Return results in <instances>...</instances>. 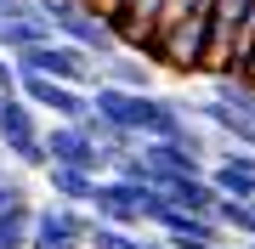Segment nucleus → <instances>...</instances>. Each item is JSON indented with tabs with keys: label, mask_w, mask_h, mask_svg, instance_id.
Wrapping results in <instances>:
<instances>
[{
	"label": "nucleus",
	"mask_w": 255,
	"mask_h": 249,
	"mask_svg": "<svg viewBox=\"0 0 255 249\" xmlns=\"http://www.w3.org/2000/svg\"><path fill=\"white\" fill-rule=\"evenodd\" d=\"M91 249H147V238L136 227H119V221H97L91 227Z\"/></svg>",
	"instance_id": "9b49d317"
},
{
	"label": "nucleus",
	"mask_w": 255,
	"mask_h": 249,
	"mask_svg": "<svg viewBox=\"0 0 255 249\" xmlns=\"http://www.w3.org/2000/svg\"><path fill=\"white\" fill-rule=\"evenodd\" d=\"M0 249H34V204L28 198L0 210Z\"/></svg>",
	"instance_id": "1a4fd4ad"
},
{
	"label": "nucleus",
	"mask_w": 255,
	"mask_h": 249,
	"mask_svg": "<svg viewBox=\"0 0 255 249\" xmlns=\"http://www.w3.org/2000/svg\"><path fill=\"white\" fill-rule=\"evenodd\" d=\"M0 175H6V148H0Z\"/></svg>",
	"instance_id": "dca6fc26"
},
{
	"label": "nucleus",
	"mask_w": 255,
	"mask_h": 249,
	"mask_svg": "<svg viewBox=\"0 0 255 249\" xmlns=\"http://www.w3.org/2000/svg\"><path fill=\"white\" fill-rule=\"evenodd\" d=\"M91 227H97V215L85 204L51 198L34 210V249H91Z\"/></svg>",
	"instance_id": "f257e3e1"
},
{
	"label": "nucleus",
	"mask_w": 255,
	"mask_h": 249,
	"mask_svg": "<svg viewBox=\"0 0 255 249\" xmlns=\"http://www.w3.org/2000/svg\"><path fill=\"white\" fill-rule=\"evenodd\" d=\"M244 74H255V57H250V68H244Z\"/></svg>",
	"instance_id": "f3484780"
},
{
	"label": "nucleus",
	"mask_w": 255,
	"mask_h": 249,
	"mask_svg": "<svg viewBox=\"0 0 255 249\" xmlns=\"http://www.w3.org/2000/svg\"><path fill=\"white\" fill-rule=\"evenodd\" d=\"M159 181H130V175H102L97 181V198H91V215L97 221H119V227H147L142 204Z\"/></svg>",
	"instance_id": "f03ea898"
},
{
	"label": "nucleus",
	"mask_w": 255,
	"mask_h": 249,
	"mask_svg": "<svg viewBox=\"0 0 255 249\" xmlns=\"http://www.w3.org/2000/svg\"><path fill=\"white\" fill-rule=\"evenodd\" d=\"M216 221L227 227V238L238 232V238L250 244V238H255V204H250V198H221V204H216Z\"/></svg>",
	"instance_id": "9d476101"
},
{
	"label": "nucleus",
	"mask_w": 255,
	"mask_h": 249,
	"mask_svg": "<svg viewBox=\"0 0 255 249\" xmlns=\"http://www.w3.org/2000/svg\"><path fill=\"white\" fill-rule=\"evenodd\" d=\"M102 80L125 85V91H153V57L136 46H119L114 57H102Z\"/></svg>",
	"instance_id": "39448f33"
},
{
	"label": "nucleus",
	"mask_w": 255,
	"mask_h": 249,
	"mask_svg": "<svg viewBox=\"0 0 255 249\" xmlns=\"http://www.w3.org/2000/svg\"><path fill=\"white\" fill-rule=\"evenodd\" d=\"M17 91L34 102L40 113H51V119H91V91H85V85L51 80V74H23Z\"/></svg>",
	"instance_id": "7ed1b4c3"
},
{
	"label": "nucleus",
	"mask_w": 255,
	"mask_h": 249,
	"mask_svg": "<svg viewBox=\"0 0 255 249\" xmlns=\"http://www.w3.org/2000/svg\"><path fill=\"white\" fill-rule=\"evenodd\" d=\"M40 108L23 91H0V142H17V136H40Z\"/></svg>",
	"instance_id": "423d86ee"
},
{
	"label": "nucleus",
	"mask_w": 255,
	"mask_h": 249,
	"mask_svg": "<svg viewBox=\"0 0 255 249\" xmlns=\"http://www.w3.org/2000/svg\"><path fill=\"white\" fill-rule=\"evenodd\" d=\"M17 198H28V181L23 175H0V210H11Z\"/></svg>",
	"instance_id": "ddd939ff"
},
{
	"label": "nucleus",
	"mask_w": 255,
	"mask_h": 249,
	"mask_svg": "<svg viewBox=\"0 0 255 249\" xmlns=\"http://www.w3.org/2000/svg\"><path fill=\"white\" fill-rule=\"evenodd\" d=\"M97 181H102L97 170H74V165H51V170H46L51 198H63V204H85V210H91V198H97Z\"/></svg>",
	"instance_id": "6e6552de"
},
{
	"label": "nucleus",
	"mask_w": 255,
	"mask_h": 249,
	"mask_svg": "<svg viewBox=\"0 0 255 249\" xmlns=\"http://www.w3.org/2000/svg\"><path fill=\"white\" fill-rule=\"evenodd\" d=\"M23 85V74H17V57L11 51H0V91H17Z\"/></svg>",
	"instance_id": "4468645a"
},
{
	"label": "nucleus",
	"mask_w": 255,
	"mask_h": 249,
	"mask_svg": "<svg viewBox=\"0 0 255 249\" xmlns=\"http://www.w3.org/2000/svg\"><path fill=\"white\" fill-rule=\"evenodd\" d=\"M250 57H255V0H250V11H244V28H238V74L250 68Z\"/></svg>",
	"instance_id": "f8f14e48"
},
{
	"label": "nucleus",
	"mask_w": 255,
	"mask_h": 249,
	"mask_svg": "<svg viewBox=\"0 0 255 249\" xmlns=\"http://www.w3.org/2000/svg\"><path fill=\"white\" fill-rule=\"evenodd\" d=\"M164 193L182 204V210H193V215H216V204H221V187L210 181V170L204 175H170Z\"/></svg>",
	"instance_id": "0eeeda50"
},
{
	"label": "nucleus",
	"mask_w": 255,
	"mask_h": 249,
	"mask_svg": "<svg viewBox=\"0 0 255 249\" xmlns=\"http://www.w3.org/2000/svg\"><path fill=\"white\" fill-rule=\"evenodd\" d=\"M164 238H170V249H227V227L216 221V215H193L176 204L170 210V221L159 227Z\"/></svg>",
	"instance_id": "20e7f679"
},
{
	"label": "nucleus",
	"mask_w": 255,
	"mask_h": 249,
	"mask_svg": "<svg viewBox=\"0 0 255 249\" xmlns=\"http://www.w3.org/2000/svg\"><path fill=\"white\" fill-rule=\"evenodd\" d=\"M147 249H170V238H164V232H159V238H147Z\"/></svg>",
	"instance_id": "2eb2a0df"
}]
</instances>
